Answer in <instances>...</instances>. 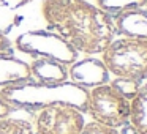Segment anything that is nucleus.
Returning a JSON list of instances; mask_svg holds the SVG:
<instances>
[{"label": "nucleus", "mask_w": 147, "mask_h": 134, "mask_svg": "<svg viewBox=\"0 0 147 134\" xmlns=\"http://www.w3.org/2000/svg\"><path fill=\"white\" fill-rule=\"evenodd\" d=\"M43 14L76 52L101 54L114 40V19L87 0H45Z\"/></svg>", "instance_id": "obj_1"}, {"label": "nucleus", "mask_w": 147, "mask_h": 134, "mask_svg": "<svg viewBox=\"0 0 147 134\" xmlns=\"http://www.w3.org/2000/svg\"><path fill=\"white\" fill-rule=\"evenodd\" d=\"M89 90L73 82L62 84H21L3 87L0 98L13 109H41L55 103H65L86 112Z\"/></svg>", "instance_id": "obj_2"}, {"label": "nucleus", "mask_w": 147, "mask_h": 134, "mask_svg": "<svg viewBox=\"0 0 147 134\" xmlns=\"http://www.w3.org/2000/svg\"><path fill=\"white\" fill-rule=\"evenodd\" d=\"M103 65L111 74L142 84L147 79V38L122 36L101 52Z\"/></svg>", "instance_id": "obj_3"}, {"label": "nucleus", "mask_w": 147, "mask_h": 134, "mask_svg": "<svg viewBox=\"0 0 147 134\" xmlns=\"http://www.w3.org/2000/svg\"><path fill=\"white\" fill-rule=\"evenodd\" d=\"M86 112L100 125L122 128L130 118V99L119 93L111 84H103L89 92Z\"/></svg>", "instance_id": "obj_4"}, {"label": "nucleus", "mask_w": 147, "mask_h": 134, "mask_svg": "<svg viewBox=\"0 0 147 134\" xmlns=\"http://www.w3.org/2000/svg\"><path fill=\"white\" fill-rule=\"evenodd\" d=\"M18 49L33 57L51 58L62 65H71L76 62L78 52L63 41L59 35L48 32H29L16 40Z\"/></svg>", "instance_id": "obj_5"}, {"label": "nucleus", "mask_w": 147, "mask_h": 134, "mask_svg": "<svg viewBox=\"0 0 147 134\" xmlns=\"http://www.w3.org/2000/svg\"><path fill=\"white\" fill-rule=\"evenodd\" d=\"M84 125L82 112L65 103L38 109L35 117L36 134H81Z\"/></svg>", "instance_id": "obj_6"}, {"label": "nucleus", "mask_w": 147, "mask_h": 134, "mask_svg": "<svg viewBox=\"0 0 147 134\" xmlns=\"http://www.w3.org/2000/svg\"><path fill=\"white\" fill-rule=\"evenodd\" d=\"M68 76L71 77L73 84L81 87H98L108 82L109 79V71L103 65L101 60L96 58H86V60L76 62L71 66Z\"/></svg>", "instance_id": "obj_7"}, {"label": "nucleus", "mask_w": 147, "mask_h": 134, "mask_svg": "<svg viewBox=\"0 0 147 134\" xmlns=\"http://www.w3.org/2000/svg\"><path fill=\"white\" fill-rule=\"evenodd\" d=\"M30 79H32L30 65L8 55H0V85H21L30 82Z\"/></svg>", "instance_id": "obj_8"}, {"label": "nucleus", "mask_w": 147, "mask_h": 134, "mask_svg": "<svg viewBox=\"0 0 147 134\" xmlns=\"http://www.w3.org/2000/svg\"><path fill=\"white\" fill-rule=\"evenodd\" d=\"M30 70H32V76H36L41 84H49V85L67 82L68 77L65 65L51 60V58H36L30 65Z\"/></svg>", "instance_id": "obj_9"}, {"label": "nucleus", "mask_w": 147, "mask_h": 134, "mask_svg": "<svg viewBox=\"0 0 147 134\" xmlns=\"http://www.w3.org/2000/svg\"><path fill=\"white\" fill-rule=\"evenodd\" d=\"M114 24L117 33H122L125 36H144V38H147V13L144 10L119 14Z\"/></svg>", "instance_id": "obj_10"}, {"label": "nucleus", "mask_w": 147, "mask_h": 134, "mask_svg": "<svg viewBox=\"0 0 147 134\" xmlns=\"http://www.w3.org/2000/svg\"><path fill=\"white\" fill-rule=\"evenodd\" d=\"M128 123L139 134H147V84H141L138 95L130 101Z\"/></svg>", "instance_id": "obj_11"}, {"label": "nucleus", "mask_w": 147, "mask_h": 134, "mask_svg": "<svg viewBox=\"0 0 147 134\" xmlns=\"http://www.w3.org/2000/svg\"><path fill=\"white\" fill-rule=\"evenodd\" d=\"M147 0H98L101 10L106 13H112L114 16L128 13V11L142 10Z\"/></svg>", "instance_id": "obj_12"}, {"label": "nucleus", "mask_w": 147, "mask_h": 134, "mask_svg": "<svg viewBox=\"0 0 147 134\" xmlns=\"http://www.w3.org/2000/svg\"><path fill=\"white\" fill-rule=\"evenodd\" d=\"M0 134H35L30 121L14 117L0 118Z\"/></svg>", "instance_id": "obj_13"}, {"label": "nucleus", "mask_w": 147, "mask_h": 134, "mask_svg": "<svg viewBox=\"0 0 147 134\" xmlns=\"http://www.w3.org/2000/svg\"><path fill=\"white\" fill-rule=\"evenodd\" d=\"M111 85L114 87L119 93H122L125 98H128L131 101V99L138 95V92H139L141 84L134 82V80H130V79H122V77H117Z\"/></svg>", "instance_id": "obj_14"}, {"label": "nucleus", "mask_w": 147, "mask_h": 134, "mask_svg": "<svg viewBox=\"0 0 147 134\" xmlns=\"http://www.w3.org/2000/svg\"><path fill=\"white\" fill-rule=\"evenodd\" d=\"M81 134H120V133H119L117 128L105 126V125H100L96 121H90V123L84 125Z\"/></svg>", "instance_id": "obj_15"}, {"label": "nucleus", "mask_w": 147, "mask_h": 134, "mask_svg": "<svg viewBox=\"0 0 147 134\" xmlns=\"http://www.w3.org/2000/svg\"><path fill=\"white\" fill-rule=\"evenodd\" d=\"M30 0H0V7H7V8H18L22 5L29 3Z\"/></svg>", "instance_id": "obj_16"}, {"label": "nucleus", "mask_w": 147, "mask_h": 134, "mask_svg": "<svg viewBox=\"0 0 147 134\" xmlns=\"http://www.w3.org/2000/svg\"><path fill=\"white\" fill-rule=\"evenodd\" d=\"M14 109L11 107L10 104H8V103H5L3 99L0 98V118H3V117H8V115L11 114V112H13Z\"/></svg>", "instance_id": "obj_17"}, {"label": "nucleus", "mask_w": 147, "mask_h": 134, "mask_svg": "<svg viewBox=\"0 0 147 134\" xmlns=\"http://www.w3.org/2000/svg\"><path fill=\"white\" fill-rule=\"evenodd\" d=\"M119 133H120V134H139V133H138V131L134 129L133 126H131L130 123L123 125V126H122V131H119Z\"/></svg>", "instance_id": "obj_18"}, {"label": "nucleus", "mask_w": 147, "mask_h": 134, "mask_svg": "<svg viewBox=\"0 0 147 134\" xmlns=\"http://www.w3.org/2000/svg\"><path fill=\"white\" fill-rule=\"evenodd\" d=\"M142 10H144V11H146V13H147V2H146V5H144V8H142Z\"/></svg>", "instance_id": "obj_19"}]
</instances>
